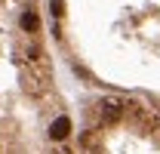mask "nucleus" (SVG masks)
Masks as SVG:
<instances>
[{"label":"nucleus","instance_id":"1","mask_svg":"<svg viewBox=\"0 0 160 154\" xmlns=\"http://www.w3.org/2000/svg\"><path fill=\"white\" fill-rule=\"evenodd\" d=\"M68 133H71V120H68V117H56L52 126H49V136H52V139H65Z\"/></svg>","mask_w":160,"mask_h":154},{"label":"nucleus","instance_id":"2","mask_svg":"<svg viewBox=\"0 0 160 154\" xmlns=\"http://www.w3.org/2000/svg\"><path fill=\"white\" fill-rule=\"evenodd\" d=\"M37 16H34V13H25V16H22V28H25V31H37Z\"/></svg>","mask_w":160,"mask_h":154},{"label":"nucleus","instance_id":"3","mask_svg":"<svg viewBox=\"0 0 160 154\" xmlns=\"http://www.w3.org/2000/svg\"><path fill=\"white\" fill-rule=\"evenodd\" d=\"M49 9L52 16H65V0H49Z\"/></svg>","mask_w":160,"mask_h":154}]
</instances>
